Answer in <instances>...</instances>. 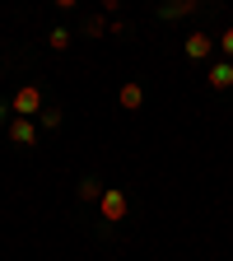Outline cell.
Listing matches in <instances>:
<instances>
[{
  "label": "cell",
  "mask_w": 233,
  "mask_h": 261,
  "mask_svg": "<svg viewBox=\"0 0 233 261\" xmlns=\"http://www.w3.org/2000/svg\"><path fill=\"white\" fill-rule=\"evenodd\" d=\"M42 108H47V98H42L38 84H19L14 98H10V112H14V117H28V121H33V117H42Z\"/></svg>",
  "instance_id": "obj_1"
},
{
  "label": "cell",
  "mask_w": 233,
  "mask_h": 261,
  "mask_svg": "<svg viewBox=\"0 0 233 261\" xmlns=\"http://www.w3.org/2000/svg\"><path fill=\"white\" fill-rule=\"evenodd\" d=\"M126 210H131L126 191H121V187H103V201H98V215H103V224H121Z\"/></svg>",
  "instance_id": "obj_2"
},
{
  "label": "cell",
  "mask_w": 233,
  "mask_h": 261,
  "mask_svg": "<svg viewBox=\"0 0 233 261\" xmlns=\"http://www.w3.org/2000/svg\"><path fill=\"white\" fill-rule=\"evenodd\" d=\"M10 140L23 145V149H33V145H38V121H28V117H10Z\"/></svg>",
  "instance_id": "obj_3"
},
{
  "label": "cell",
  "mask_w": 233,
  "mask_h": 261,
  "mask_svg": "<svg viewBox=\"0 0 233 261\" xmlns=\"http://www.w3.org/2000/svg\"><path fill=\"white\" fill-rule=\"evenodd\" d=\"M182 51H187L191 61H205V56L215 51V38H210V33H201V28H196V33H187V42H182Z\"/></svg>",
  "instance_id": "obj_4"
},
{
  "label": "cell",
  "mask_w": 233,
  "mask_h": 261,
  "mask_svg": "<svg viewBox=\"0 0 233 261\" xmlns=\"http://www.w3.org/2000/svg\"><path fill=\"white\" fill-rule=\"evenodd\" d=\"M117 103H121L126 112H140V108H145V89H140L136 80H126V84H121V93H117Z\"/></svg>",
  "instance_id": "obj_5"
},
{
  "label": "cell",
  "mask_w": 233,
  "mask_h": 261,
  "mask_svg": "<svg viewBox=\"0 0 233 261\" xmlns=\"http://www.w3.org/2000/svg\"><path fill=\"white\" fill-rule=\"evenodd\" d=\"M210 89H233V61H215L210 65Z\"/></svg>",
  "instance_id": "obj_6"
},
{
  "label": "cell",
  "mask_w": 233,
  "mask_h": 261,
  "mask_svg": "<svg viewBox=\"0 0 233 261\" xmlns=\"http://www.w3.org/2000/svg\"><path fill=\"white\" fill-rule=\"evenodd\" d=\"M75 196H80L84 205H93V201H103V182H98V177H80V191H75Z\"/></svg>",
  "instance_id": "obj_7"
},
{
  "label": "cell",
  "mask_w": 233,
  "mask_h": 261,
  "mask_svg": "<svg viewBox=\"0 0 233 261\" xmlns=\"http://www.w3.org/2000/svg\"><path fill=\"white\" fill-rule=\"evenodd\" d=\"M191 10H196V0H177V5H163L159 19H182V14H191Z\"/></svg>",
  "instance_id": "obj_8"
},
{
  "label": "cell",
  "mask_w": 233,
  "mask_h": 261,
  "mask_svg": "<svg viewBox=\"0 0 233 261\" xmlns=\"http://www.w3.org/2000/svg\"><path fill=\"white\" fill-rule=\"evenodd\" d=\"M47 47L51 51H65V47H70V28H51L47 33Z\"/></svg>",
  "instance_id": "obj_9"
},
{
  "label": "cell",
  "mask_w": 233,
  "mask_h": 261,
  "mask_svg": "<svg viewBox=\"0 0 233 261\" xmlns=\"http://www.w3.org/2000/svg\"><path fill=\"white\" fill-rule=\"evenodd\" d=\"M108 28H112V23H108L103 14H93V19H84V33H89V38H103Z\"/></svg>",
  "instance_id": "obj_10"
},
{
  "label": "cell",
  "mask_w": 233,
  "mask_h": 261,
  "mask_svg": "<svg viewBox=\"0 0 233 261\" xmlns=\"http://www.w3.org/2000/svg\"><path fill=\"white\" fill-rule=\"evenodd\" d=\"M215 47H219V51H224V56L233 61V23H228V28L219 33V38H215Z\"/></svg>",
  "instance_id": "obj_11"
},
{
  "label": "cell",
  "mask_w": 233,
  "mask_h": 261,
  "mask_svg": "<svg viewBox=\"0 0 233 261\" xmlns=\"http://www.w3.org/2000/svg\"><path fill=\"white\" fill-rule=\"evenodd\" d=\"M38 126H42V130H56V126H61V112H56V108H42Z\"/></svg>",
  "instance_id": "obj_12"
},
{
  "label": "cell",
  "mask_w": 233,
  "mask_h": 261,
  "mask_svg": "<svg viewBox=\"0 0 233 261\" xmlns=\"http://www.w3.org/2000/svg\"><path fill=\"white\" fill-rule=\"evenodd\" d=\"M5 112H10V103H5V98H0V121H5Z\"/></svg>",
  "instance_id": "obj_13"
}]
</instances>
